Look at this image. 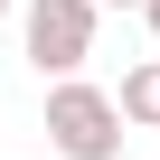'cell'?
Instances as JSON below:
<instances>
[{
	"mask_svg": "<svg viewBox=\"0 0 160 160\" xmlns=\"http://www.w3.org/2000/svg\"><path fill=\"white\" fill-rule=\"evenodd\" d=\"M94 0H19V47H28V66L47 75V85H75L85 75V57H94Z\"/></svg>",
	"mask_w": 160,
	"mask_h": 160,
	"instance_id": "cell-1",
	"label": "cell"
},
{
	"mask_svg": "<svg viewBox=\"0 0 160 160\" xmlns=\"http://www.w3.org/2000/svg\"><path fill=\"white\" fill-rule=\"evenodd\" d=\"M47 151L57 160H122V104L104 85H47Z\"/></svg>",
	"mask_w": 160,
	"mask_h": 160,
	"instance_id": "cell-2",
	"label": "cell"
},
{
	"mask_svg": "<svg viewBox=\"0 0 160 160\" xmlns=\"http://www.w3.org/2000/svg\"><path fill=\"white\" fill-rule=\"evenodd\" d=\"M94 10H151V0H94Z\"/></svg>",
	"mask_w": 160,
	"mask_h": 160,
	"instance_id": "cell-4",
	"label": "cell"
},
{
	"mask_svg": "<svg viewBox=\"0 0 160 160\" xmlns=\"http://www.w3.org/2000/svg\"><path fill=\"white\" fill-rule=\"evenodd\" d=\"M10 10H19V0H0V19H10Z\"/></svg>",
	"mask_w": 160,
	"mask_h": 160,
	"instance_id": "cell-6",
	"label": "cell"
},
{
	"mask_svg": "<svg viewBox=\"0 0 160 160\" xmlns=\"http://www.w3.org/2000/svg\"><path fill=\"white\" fill-rule=\"evenodd\" d=\"M113 104H122V122H141V132H160V57H141V66L122 75V94H113Z\"/></svg>",
	"mask_w": 160,
	"mask_h": 160,
	"instance_id": "cell-3",
	"label": "cell"
},
{
	"mask_svg": "<svg viewBox=\"0 0 160 160\" xmlns=\"http://www.w3.org/2000/svg\"><path fill=\"white\" fill-rule=\"evenodd\" d=\"M141 19H151V38H160V0H151V10H141Z\"/></svg>",
	"mask_w": 160,
	"mask_h": 160,
	"instance_id": "cell-5",
	"label": "cell"
}]
</instances>
